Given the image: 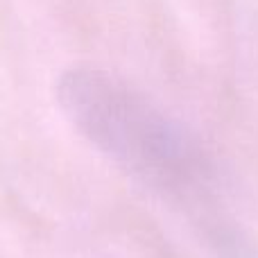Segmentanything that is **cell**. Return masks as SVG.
<instances>
[{"label":"cell","mask_w":258,"mask_h":258,"mask_svg":"<svg viewBox=\"0 0 258 258\" xmlns=\"http://www.w3.org/2000/svg\"><path fill=\"white\" fill-rule=\"evenodd\" d=\"M57 102L82 138L143 186L188 204L211 197L213 165L200 143L125 80L73 66L57 80Z\"/></svg>","instance_id":"cell-1"}]
</instances>
